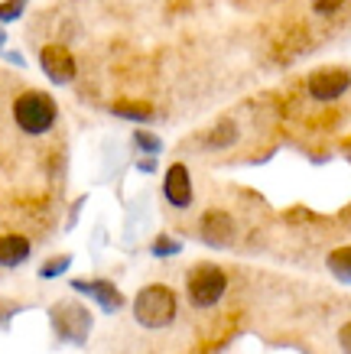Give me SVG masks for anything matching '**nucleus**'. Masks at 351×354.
<instances>
[{
  "label": "nucleus",
  "mask_w": 351,
  "mask_h": 354,
  "mask_svg": "<svg viewBox=\"0 0 351 354\" xmlns=\"http://www.w3.org/2000/svg\"><path fill=\"white\" fill-rule=\"evenodd\" d=\"M176 312H179V296L163 283H150L134 296V319L143 328H153V332L170 328L176 322Z\"/></svg>",
  "instance_id": "nucleus-1"
},
{
  "label": "nucleus",
  "mask_w": 351,
  "mask_h": 354,
  "mask_svg": "<svg viewBox=\"0 0 351 354\" xmlns=\"http://www.w3.org/2000/svg\"><path fill=\"white\" fill-rule=\"evenodd\" d=\"M59 120V108L46 91H23L13 101V124L26 133V137H43L55 127Z\"/></svg>",
  "instance_id": "nucleus-2"
},
{
  "label": "nucleus",
  "mask_w": 351,
  "mask_h": 354,
  "mask_svg": "<svg viewBox=\"0 0 351 354\" xmlns=\"http://www.w3.org/2000/svg\"><path fill=\"white\" fill-rule=\"evenodd\" d=\"M49 322H53V332L59 342L65 344H85L88 335H91V312L82 306L78 299H65V302H55L49 309Z\"/></svg>",
  "instance_id": "nucleus-3"
},
{
  "label": "nucleus",
  "mask_w": 351,
  "mask_h": 354,
  "mask_svg": "<svg viewBox=\"0 0 351 354\" xmlns=\"http://www.w3.org/2000/svg\"><path fill=\"white\" fill-rule=\"evenodd\" d=\"M228 290V273L215 263H195L186 273V292L195 309H212Z\"/></svg>",
  "instance_id": "nucleus-4"
},
{
  "label": "nucleus",
  "mask_w": 351,
  "mask_h": 354,
  "mask_svg": "<svg viewBox=\"0 0 351 354\" xmlns=\"http://www.w3.org/2000/svg\"><path fill=\"white\" fill-rule=\"evenodd\" d=\"M199 237H202L205 247H215V250H224V247L234 244L237 237V225L234 218L224 212V208H208L199 221Z\"/></svg>",
  "instance_id": "nucleus-5"
},
{
  "label": "nucleus",
  "mask_w": 351,
  "mask_h": 354,
  "mask_svg": "<svg viewBox=\"0 0 351 354\" xmlns=\"http://www.w3.org/2000/svg\"><path fill=\"white\" fill-rule=\"evenodd\" d=\"M39 68H43V75L49 78L53 85H69V82H75V72H78L75 55L59 43L39 49Z\"/></svg>",
  "instance_id": "nucleus-6"
},
{
  "label": "nucleus",
  "mask_w": 351,
  "mask_h": 354,
  "mask_svg": "<svg viewBox=\"0 0 351 354\" xmlns=\"http://www.w3.org/2000/svg\"><path fill=\"white\" fill-rule=\"evenodd\" d=\"M306 88L316 101H339L351 88V72H345V68H319V72L309 75Z\"/></svg>",
  "instance_id": "nucleus-7"
},
{
  "label": "nucleus",
  "mask_w": 351,
  "mask_h": 354,
  "mask_svg": "<svg viewBox=\"0 0 351 354\" xmlns=\"http://www.w3.org/2000/svg\"><path fill=\"white\" fill-rule=\"evenodd\" d=\"M163 195H166V202L172 208H189L195 192H192V176L189 169L182 166V162H172L166 176H163Z\"/></svg>",
  "instance_id": "nucleus-8"
},
{
  "label": "nucleus",
  "mask_w": 351,
  "mask_h": 354,
  "mask_svg": "<svg viewBox=\"0 0 351 354\" xmlns=\"http://www.w3.org/2000/svg\"><path fill=\"white\" fill-rule=\"evenodd\" d=\"M72 290L91 296L105 312H120L124 309V296H120V290H117L111 279H88V283L85 279H72Z\"/></svg>",
  "instance_id": "nucleus-9"
},
{
  "label": "nucleus",
  "mask_w": 351,
  "mask_h": 354,
  "mask_svg": "<svg viewBox=\"0 0 351 354\" xmlns=\"http://www.w3.org/2000/svg\"><path fill=\"white\" fill-rule=\"evenodd\" d=\"M33 254L30 237L23 234H0V267L3 270H17L23 267Z\"/></svg>",
  "instance_id": "nucleus-10"
},
{
  "label": "nucleus",
  "mask_w": 351,
  "mask_h": 354,
  "mask_svg": "<svg viewBox=\"0 0 351 354\" xmlns=\"http://www.w3.org/2000/svg\"><path fill=\"white\" fill-rule=\"evenodd\" d=\"M237 137H241V130H237V124H234L231 118H224V120H218L208 133H205V147L208 150H228V147H234L237 143Z\"/></svg>",
  "instance_id": "nucleus-11"
},
{
  "label": "nucleus",
  "mask_w": 351,
  "mask_h": 354,
  "mask_svg": "<svg viewBox=\"0 0 351 354\" xmlns=\"http://www.w3.org/2000/svg\"><path fill=\"white\" fill-rule=\"evenodd\" d=\"M325 267H329V273L339 279V283H348L351 286V244L335 247L329 254V260H325Z\"/></svg>",
  "instance_id": "nucleus-12"
},
{
  "label": "nucleus",
  "mask_w": 351,
  "mask_h": 354,
  "mask_svg": "<svg viewBox=\"0 0 351 354\" xmlns=\"http://www.w3.org/2000/svg\"><path fill=\"white\" fill-rule=\"evenodd\" d=\"M111 114L124 120H137V124L153 120V108L143 104V101H117V104H111Z\"/></svg>",
  "instance_id": "nucleus-13"
},
{
  "label": "nucleus",
  "mask_w": 351,
  "mask_h": 354,
  "mask_svg": "<svg viewBox=\"0 0 351 354\" xmlns=\"http://www.w3.org/2000/svg\"><path fill=\"white\" fill-rule=\"evenodd\" d=\"M69 267H72V257H69V254H59V257H49L43 267H39V277L55 279V277H62V273H69Z\"/></svg>",
  "instance_id": "nucleus-14"
},
{
  "label": "nucleus",
  "mask_w": 351,
  "mask_h": 354,
  "mask_svg": "<svg viewBox=\"0 0 351 354\" xmlns=\"http://www.w3.org/2000/svg\"><path fill=\"white\" fill-rule=\"evenodd\" d=\"M134 143H137V150L150 153V156H156V153L163 150V140L156 137V133H147V130H137V133H134Z\"/></svg>",
  "instance_id": "nucleus-15"
},
{
  "label": "nucleus",
  "mask_w": 351,
  "mask_h": 354,
  "mask_svg": "<svg viewBox=\"0 0 351 354\" xmlns=\"http://www.w3.org/2000/svg\"><path fill=\"white\" fill-rule=\"evenodd\" d=\"M179 250H182V244L170 234H160L153 241V257H172V254H179Z\"/></svg>",
  "instance_id": "nucleus-16"
},
{
  "label": "nucleus",
  "mask_w": 351,
  "mask_h": 354,
  "mask_svg": "<svg viewBox=\"0 0 351 354\" xmlns=\"http://www.w3.org/2000/svg\"><path fill=\"white\" fill-rule=\"evenodd\" d=\"M23 10H26V0H3V3H0V23L20 20Z\"/></svg>",
  "instance_id": "nucleus-17"
},
{
  "label": "nucleus",
  "mask_w": 351,
  "mask_h": 354,
  "mask_svg": "<svg viewBox=\"0 0 351 354\" xmlns=\"http://www.w3.org/2000/svg\"><path fill=\"white\" fill-rule=\"evenodd\" d=\"M345 3V0H312V7H316V13H335Z\"/></svg>",
  "instance_id": "nucleus-18"
},
{
  "label": "nucleus",
  "mask_w": 351,
  "mask_h": 354,
  "mask_svg": "<svg viewBox=\"0 0 351 354\" xmlns=\"http://www.w3.org/2000/svg\"><path fill=\"white\" fill-rule=\"evenodd\" d=\"M339 344H341V351L351 354V322H345L339 328Z\"/></svg>",
  "instance_id": "nucleus-19"
},
{
  "label": "nucleus",
  "mask_w": 351,
  "mask_h": 354,
  "mask_svg": "<svg viewBox=\"0 0 351 354\" xmlns=\"http://www.w3.org/2000/svg\"><path fill=\"white\" fill-rule=\"evenodd\" d=\"M140 169H143V172H153V169H156V162H153V160H143V162H140Z\"/></svg>",
  "instance_id": "nucleus-20"
},
{
  "label": "nucleus",
  "mask_w": 351,
  "mask_h": 354,
  "mask_svg": "<svg viewBox=\"0 0 351 354\" xmlns=\"http://www.w3.org/2000/svg\"><path fill=\"white\" fill-rule=\"evenodd\" d=\"M7 59H10V62H17V65H23V55L20 53H7Z\"/></svg>",
  "instance_id": "nucleus-21"
},
{
  "label": "nucleus",
  "mask_w": 351,
  "mask_h": 354,
  "mask_svg": "<svg viewBox=\"0 0 351 354\" xmlns=\"http://www.w3.org/2000/svg\"><path fill=\"white\" fill-rule=\"evenodd\" d=\"M3 43H7V32L0 30V49H3Z\"/></svg>",
  "instance_id": "nucleus-22"
}]
</instances>
